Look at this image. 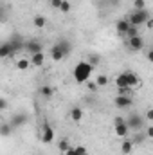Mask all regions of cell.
Returning a JSON list of instances; mask_svg holds the SVG:
<instances>
[{"instance_id":"obj_39","label":"cell","mask_w":153,"mask_h":155,"mask_svg":"<svg viewBox=\"0 0 153 155\" xmlns=\"http://www.w3.org/2000/svg\"><path fill=\"white\" fill-rule=\"evenodd\" d=\"M63 155H74V148L70 146V148H69V150H67V152H65Z\"/></svg>"},{"instance_id":"obj_11","label":"cell","mask_w":153,"mask_h":155,"mask_svg":"<svg viewBox=\"0 0 153 155\" xmlns=\"http://www.w3.org/2000/svg\"><path fill=\"white\" fill-rule=\"evenodd\" d=\"M15 54H16V51L13 49V45H11L9 41L0 43V58H11V56H15Z\"/></svg>"},{"instance_id":"obj_14","label":"cell","mask_w":153,"mask_h":155,"mask_svg":"<svg viewBox=\"0 0 153 155\" xmlns=\"http://www.w3.org/2000/svg\"><path fill=\"white\" fill-rule=\"evenodd\" d=\"M56 45H58V49L63 52V56H65V58H67V56L72 52V43H70V41H69L67 38H61L60 41H58V43H56Z\"/></svg>"},{"instance_id":"obj_17","label":"cell","mask_w":153,"mask_h":155,"mask_svg":"<svg viewBox=\"0 0 153 155\" xmlns=\"http://www.w3.org/2000/svg\"><path fill=\"white\" fill-rule=\"evenodd\" d=\"M43 61H45V56H43V52L31 54V60H29V63H31V65H34V67H40V65H43Z\"/></svg>"},{"instance_id":"obj_15","label":"cell","mask_w":153,"mask_h":155,"mask_svg":"<svg viewBox=\"0 0 153 155\" xmlns=\"http://www.w3.org/2000/svg\"><path fill=\"white\" fill-rule=\"evenodd\" d=\"M38 92H40V96L45 97V99H50V97L54 96V88H52L50 85H41L38 88Z\"/></svg>"},{"instance_id":"obj_16","label":"cell","mask_w":153,"mask_h":155,"mask_svg":"<svg viewBox=\"0 0 153 155\" xmlns=\"http://www.w3.org/2000/svg\"><path fill=\"white\" fill-rule=\"evenodd\" d=\"M133 143H132V139L130 137H126V139H122V143H121V152L124 155H128V153H132V150H133Z\"/></svg>"},{"instance_id":"obj_13","label":"cell","mask_w":153,"mask_h":155,"mask_svg":"<svg viewBox=\"0 0 153 155\" xmlns=\"http://www.w3.org/2000/svg\"><path fill=\"white\" fill-rule=\"evenodd\" d=\"M128 27H130L128 18H121V20H117V24H115V31H117V35H119V36H126Z\"/></svg>"},{"instance_id":"obj_19","label":"cell","mask_w":153,"mask_h":155,"mask_svg":"<svg viewBox=\"0 0 153 155\" xmlns=\"http://www.w3.org/2000/svg\"><path fill=\"white\" fill-rule=\"evenodd\" d=\"M70 119H72L74 123H79V121L83 119V110H81V107H72V110H70Z\"/></svg>"},{"instance_id":"obj_8","label":"cell","mask_w":153,"mask_h":155,"mask_svg":"<svg viewBox=\"0 0 153 155\" xmlns=\"http://www.w3.org/2000/svg\"><path fill=\"white\" fill-rule=\"evenodd\" d=\"M24 49H25L27 52H31V54L43 52V43H41V41H38V40H29V41H25Z\"/></svg>"},{"instance_id":"obj_27","label":"cell","mask_w":153,"mask_h":155,"mask_svg":"<svg viewBox=\"0 0 153 155\" xmlns=\"http://www.w3.org/2000/svg\"><path fill=\"white\" fill-rule=\"evenodd\" d=\"M96 85H97V87H106V85H108V76L99 74V76L96 78Z\"/></svg>"},{"instance_id":"obj_33","label":"cell","mask_w":153,"mask_h":155,"mask_svg":"<svg viewBox=\"0 0 153 155\" xmlns=\"http://www.w3.org/2000/svg\"><path fill=\"white\" fill-rule=\"evenodd\" d=\"M133 5H135V9H146V2L144 0H133Z\"/></svg>"},{"instance_id":"obj_1","label":"cell","mask_w":153,"mask_h":155,"mask_svg":"<svg viewBox=\"0 0 153 155\" xmlns=\"http://www.w3.org/2000/svg\"><path fill=\"white\" fill-rule=\"evenodd\" d=\"M92 71H94V67H90L86 61L77 63L74 67V79H76V83H86L90 79V76H92Z\"/></svg>"},{"instance_id":"obj_36","label":"cell","mask_w":153,"mask_h":155,"mask_svg":"<svg viewBox=\"0 0 153 155\" xmlns=\"http://www.w3.org/2000/svg\"><path fill=\"white\" fill-rule=\"evenodd\" d=\"M144 135H146V139H151L153 137V126L150 124L148 128H146V132H144Z\"/></svg>"},{"instance_id":"obj_25","label":"cell","mask_w":153,"mask_h":155,"mask_svg":"<svg viewBox=\"0 0 153 155\" xmlns=\"http://www.w3.org/2000/svg\"><path fill=\"white\" fill-rule=\"evenodd\" d=\"M29 67H31V63H29V60H25V58H22V60L16 61V69H20V71H27Z\"/></svg>"},{"instance_id":"obj_28","label":"cell","mask_w":153,"mask_h":155,"mask_svg":"<svg viewBox=\"0 0 153 155\" xmlns=\"http://www.w3.org/2000/svg\"><path fill=\"white\" fill-rule=\"evenodd\" d=\"M126 36H128V38L139 36V27H135V25H130V27H128V31H126Z\"/></svg>"},{"instance_id":"obj_22","label":"cell","mask_w":153,"mask_h":155,"mask_svg":"<svg viewBox=\"0 0 153 155\" xmlns=\"http://www.w3.org/2000/svg\"><path fill=\"white\" fill-rule=\"evenodd\" d=\"M144 141H146V135H144V132H135V135H133L132 143H133V144H142Z\"/></svg>"},{"instance_id":"obj_12","label":"cell","mask_w":153,"mask_h":155,"mask_svg":"<svg viewBox=\"0 0 153 155\" xmlns=\"http://www.w3.org/2000/svg\"><path fill=\"white\" fill-rule=\"evenodd\" d=\"M7 41H9V43L13 45V49H15L16 52H18V51H22V49H24V45H25L24 38H22V36H20L18 33H13V36L7 40Z\"/></svg>"},{"instance_id":"obj_32","label":"cell","mask_w":153,"mask_h":155,"mask_svg":"<svg viewBox=\"0 0 153 155\" xmlns=\"http://www.w3.org/2000/svg\"><path fill=\"white\" fill-rule=\"evenodd\" d=\"M74 155H88V152H86L85 146H76L74 148Z\"/></svg>"},{"instance_id":"obj_40","label":"cell","mask_w":153,"mask_h":155,"mask_svg":"<svg viewBox=\"0 0 153 155\" xmlns=\"http://www.w3.org/2000/svg\"><path fill=\"white\" fill-rule=\"evenodd\" d=\"M148 60H150V61L153 60V51H148Z\"/></svg>"},{"instance_id":"obj_35","label":"cell","mask_w":153,"mask_h":155,"mask_svg":"<svg viewBox=\"0 0 153 155\" xmlns=\"http://www.w3.org/2000/svg\"><path fill=\"white\" fill-rule=\"evenodd\" d=\"M146 123H151L153 121V108H148L146 110V119H144Z\"/></svg>"},{"instance_id":"obj_20","label":"cell","mask_w":153,"mask_h":155,"mask_svg":"<svg viewBox=\"0 0 153 155\" xmlns=\"http://www.w3.org/2000/svg\"><path fill=\"white\" fill-rule=\"evenodd\" d=\"M50 58H52L54 61H61L65 56H63V52L58 49V45H52V49H50Z\"/></svg>"},{"instance_id":"obj_23","label":"cell","mask_w":153,"mask_h":155,"mask_svg":"<svg viewBox=\"0 0 153 155\" xmlns=\"http://www.w3.org/2000/svg\"><path fill=\"white\" fill-rule=\"evenodd\" d=\"M58 148H60V152H61V153H65V152L70 148V143H69V139H67V137L60 139V143H58Z\"/></svg>"},{"instance_id":"obj_37","label":"cell","mask_w":153,"mask_h":155,"mask_svg":"<svg viewBox=\"0 0 153 155\" xmlns=\"http://www.w3.org/2000/svg\"><path fill=\"white\" fill-rule=\"evenodd\" d=\"M86 83H88V90H92V92H94V90H97V85H96V81H90V79H88Z\"/></svg>"},{"instance_id":"obj_29","label":"cell","mask_w":153,"mask_h":155,"mask_svg":"<svg viewBox=\"0 0 153 155\" xmlns=\"http://www.w3.org/2000/svg\"><path fill=\"white\" fill-rule=\"evenodd\" d=\"M5 20H7V9H5L4 4H0V24L5 22Z\"/></svg>"},{"instance_id":"obj_2","label":"cell","mask_w":153,"mask_h":155,"mask_svg":"<svg viewBox=\"0 0 153 155\" xmlns=\"http://www.w3.org/2000/svg\"><path fill=\"white\" fill-rule=\"evenodd\" d=\"M150 18H151V15H150V11H148V9H135V11L128 16V22H130V25L141 27V25H142V24H146Z\"/></svg>"},{"instance_id":"obj_9","label":"cell","mask_w":153,"mask_h":155,"mask_svg":"<svg viewBox=\"0 0 153 155\" xmlns=\"http://www.w3.org/2000/svg\"><path fill=\"white\" fill-rule=\"evenodd\" d=\"M122 76H124V81H126V85H128V87H132V88L141 85V78L137 76L135 72H132V71H124V72H122Z\"/></svg>"},{"instance_id":"obj_4","label":"cell","mask_w":153,"mask_h":155,"mask_svg":"<svg viewBox=\"0 0 153 155\" xmlns=\"http://www.w3.org/2000/svg\"><path fill=\"white\" fill-rule=\"evenodd\" d=\"M114 124H115V134L121 137V139H126L128 135H130V130H128V126H126V119L121 116H117L114 119Z\"/></svg>"},{"instance_id":"obj_24","label":"cell","mask_w":153,"mask_h":155,"mask_svg":"<svg viewBox=\"0 0 153 155\" xmlns=\"http://www.w3.org/2000/svg\"><path fill=\"white\" fill-rule=\"evenodd\" d=\"M99 61H101V56H99V54H90L86 63H88L90 67H97V65H99Z\"/></svg>"},{"instance_id":"obj_31","label":"cell","mask_w":153,"mask_h":155,"mask_svg":"<svg viewBox=\"0 0 153 155\" xmlns=\"http://www.w3.org/2000/svg\"><path fill=\"white\" fill-rule=\"evenodd\" d=\"M115 83H117V87H128V85H126V81H124V76H122V72H121L119 76L115 78Z\"/></svg>"},{"instance_id":"obj_7","label":"cell","mask_w":153,"mask_h":155,"mask_svg":"<svg viewBox=\"0 0 153 155\" xmlns=\"http://www.w3.org/2000/svg\"><path fill=\"white\" fill-rule=\"evenodd\" d=\"M27 114H24V112H16V114H13L11 119H9V124L13 126V128H20V126H24L25 123H27Z\"/></svg>"},{"instance_id":"obj_21","label":"cell","mask_w":153,"mask_h":155,"mask_svg":"<svg viewBox=\"0 0 153 155\" xmlns=\"http://www.w3.org/2000/svg\"><path fill=\"white\" fill-rule=\"evenodd\" d=\"M33 24H34V27L41 29V27H45V25H47V18H45V16H41V15H36V16L33 18Z\"/></svg>"},{"instance_id":"obj_34","label":"cell","mask_w":153,"mask_h":155,"mask_svg":"<svg viewBox=\"0 0 153 155\" xmlns=\"http://www.w3.org/2000/svg\"><path fill=\"white\" fill-rule=\"evenodd\" d=\"M5 108H9V103H7V99H5V97H0V112H2V110H5Z\"/></svg>"},{"instance_id":"obj_26","label":"cell","mask_w":153,"mask_h":155,"mask_svg":"<svg viewBox=\"0 0 153 155\" xmlns=\"http://www.w3.org/2000/svg\"><path fill=\"white\" fill-rule=\"evenodd\" d=\"M132 87H117V96H132Z\"/></svg>"},{"instance_id":"obj_3","label":"cell","mask_w":153,"mask_h":155,"mask_svg":"<svg viewBox=\"0 0 153 155\" xmlns=\"http://www.w3.org/2000/svg\"><path fill=\"white\" fill-rule=\"evenodd\" d=\"M144 124H146V121L142 119L141 114H132V116L126 119V126H128L130 132H142Z\"/></svg>"},{"instance_id":"obj_38","label":"cell","mask_w":153,"mask_h":155,"mask_svg":"<svg viewBox=\"0 0 153 155\" xmlns=\"http://www.w3.org/2000/svg\"><path fill=\"white\" fill-rule=\"evenodd\" d=\"M50 5H52L54 9H60V5H61V0H50Z\"/></svg>"},{"instance_id":"obj_30","label":"cell","mask_w":153,"mask_h":155,"mask_svg":"<svg viewBox=\"0 0 153 155\" xmlns=\"http://www.w3.org/2000/svg\"><path fill=\"white\" fill-rule=\"evenodd\" d=\"M60 11H63V13H69V11H70V2H69V0H61Z\"/></svg>"},{"instance_id":"obj_5","label":"cell","mask_w":153,"mask_h":155,"mask_svg":"<svg viewBox=\"0 0 153 155\" xmlns=\"http://www.w3.org/2000/svg\"><path fill=\"white\" fill-rule=\"evenodd\" d=\"M54 139V128L49 124V121H43V126H41V143L43 144H50Z\"/></svg>"},{"instance_id":"obj_18","label":"cell","mask_w":153,"mask_h":155,"mask_svg":"<svg viewBox=\"0 0 153 155\" xmlns=\"http://www.w3.org/2000/svg\"><path fill=\"white\" fill-rule=\"evenodd\" d=\"M13 126L9 124V123H0V137H9L11 134H13Z\"/></svg>"},{"instance_id":"obj_6","label":"cell","mask_w":153,"mask_h":155,"mask_svg":"<svg viewBox=\"0 0 153 155\" xmlns=\"http://www.w3.org/2000/svg\"><path fill=\"white\" fill-rule=\"evenodd\" d=\"M128 47H130L132 51L139 52V51H144V49H146V41H144V38H142L141 35H139V36L128 38Z\"/></svg>"},{"instance_id":"obj_10","label":"cell","mask_w":153,"mask_h":155,"mask_svg":"<svg viewBox=\"0 0 153 155\" xmlns=\"http://www.w3.org/2000/svg\"><path fill=\"white\" fill-rule=\"evenodd\" d=\"M114 103L117 108H130L133 105V99H132V96H115Z\"/></svg>"}]
</instances>
